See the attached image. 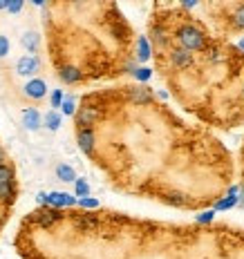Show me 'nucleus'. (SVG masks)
<instances>
[{
    "label": "nucleus",
    "mask_w": 244,
    "mask_h": 259,
    "mask_svg": "<svg viewBox=\"0 0 244 259\" xmlns=\"http://www.w3.org/2000/svg\"><path fill=\"white\" fill-rule=\"evenodd\" d=\"M204 12L208 9L213 20L226 34H240L244 31V3H224V5H204Z\"/></svg>",
    "instance_id": "1"
},
{
    "label": "nucleus",
    "mask_w": 244,
    "mask_h": 259,
    "mask_svg": "<svg viewBox=\"0 0 244 259\" xmlns=\"http://www.w3.org/2000/svg\"><path fill=\"white\" fill-rule=\"evenodd\" d=\"M175 38L177 42H180V47H184V50H188V52H202L206 50V47L211 45V36H208V31H206V27L202 23H195V20H191V16H188V20L186 23H182L180 27H177V31H175Z\"/></svg>",
    "instance_id": "2"
},
{
    "label": "nucleus",
    "mask_w": 244,
    "mask_h": 259,
    "mask_svg": "<svg viewBox=\"0 0 244 259\" xmlns=\"http://www.w3.org/2000/svg\"><path fill=\"white\" fill-rule=\"evenodd\" d=\"M14 199V170L9 165H0V201Z\"/></svg>",
    "instance_id": "3"
},
{
    "label": "nucleus",
    "mask_w": 244,
    "mask_h": 259,
    "mask_svg": "<svg viewBox=\"0 0 244 259\" xmlns=\"http://www.w3.org/2000/svg\"><path fill=\"white\" fill-rule=\"evenodd\" d=\"M39 69H41V61L36 56H23L16 63V72H18L20 76H34Z\"/></svg>",
    "instance_id": "4"
},
{
    "label": "nucleus",
    "mask_w": 244,
    "mask_h": 259,
    "mask_svg": "<svg viewBox=\"0 0 244 259\" xmlns=\"http://www.w3.org/2000/svg\"><path fill=\"white\" fill-rule=\"evenodd\" d=\"M23 90H25V96H27V99L41 101V99H45V94H47V83H45L43 78H31Z\"/></svg>",
    "instance_id": "5"
},
{
    "label": "nucleus",
    "mask_w": 244,
    "mask_h": 259,
    "mask_svg": "<svg viewBox=\"0 0 244 259\" xmlns=\"http://www.w3.org/2000/svg\"><path fill=\"white\" fill-rule=\"evenodd\" d=\"M77 141H79V148L83 150L85 154H92L94 152V132H92V127H79L77 132Z\"/></svg>",
    "instance_id": "6"
},
{
    "label": "nucleus",
    "mask_w": 244,
    "mask_h": 259,
    "mask_svg": "<svg viewBox=\"0 0 244 259\" xmlns=\"http://www.w3.org/2000/svg\"><path fill=\"white\" fill-rule=\"evenodd\" d=\"M96 118H99V107L85 105V107H81V110H79L77 123H79V127H90V125H94Z\"/></svg>",
    "instance_id": "7"
},
{
    "label": "nucleus",
    "mask_w": 244,
    "mask_h": 259,
    "mask_svg": "<svg viewBox=\"0 0 244 259\" xmlns=\"http://www.w3.org/2000/svg\"><path fill=\"white\" fill-rule=\"evenodd\" d=\"M43 123V116L39 110H34V107H27V110L23 112V125L27 130H39Z\"/></svg>",
    "instance_id": "8"
},
{
    "label": "nucleus",
    "mask_w": 244,
    "mask_h": 259,
    "mask_svg": "<svg viewBox=\"0 0 244 259\" xmlns=\"http://www.w3.org/2000/svg\"><path fill=\"white\" fill-rule=\"evenodd\" d=\"M47 203H52V206H56V208L58 206H74L77 199L67 192H52V194H47Z\"/></svg>",
    "instance_id": "9"
},
{
    "label": "nucleus",
    "mask_w": 244,
    "mask_h": 259,
    "mask_svg": "<svg viewBox=\"0 0 244 259\" xmlns=\"http://www.w3.org/2000/svg\"><path fill=\"white\" fill-rule=\"evenodd\" d=\"M20 45H23L27 52H39V45H41L39 31H25V34L20 36Z\"/></svg>",
    "instance_id": "10"
},
{
    "label": "nucleus",
    "mask_w": 244,
    "mask_h": 259,
    "mask_svg": "<svg viewBox=\"0 0 244 259\" xmlns=\"http://www.w3.org/2000/svg\"><path fill=\"white\" fill-rule=\"evenodd\" d=\"M58 76H61L63 83H79L81 80V72L79 67H74V65H65V67H61V72H58Z\"/></svg>",
    "instance_id": "11"
},
{
    "label": "nucleus",
    "mask_w": 244,
    "mask_h": 259,
    "mask_svg": "<svg viewBox=\"0 0 244 259\" xmlns=\"http://www.w3.org/2000/svg\"><path fill=\"white\" fill-rule=\"evenodd\" d=\"M56 175H58V179L61 181H77V172H74V168H69V165H65V163H61V165H56Z\"/></svg>",
    "instance_id": "12"
},
{
    "label": "nucleus",
    "mask_w": 244,
    "mask_h": 259,
    "mask_svg": "<svg viewBox=\"0 0 244 259\" xmlns=\"http://www.w3.org/2000/svg\"><path fill=\"white\" fill-rule=\"evenodd\" d=\"M137 58H139V61H148V58H150V42L146 40L144 36L137 40Z\"/></svg>",
    "instance_id": "13"
},
{
    "label": "nucleus",
    "mask_w": 244,
    "mask_h": 259,
    "mask_svg": "<svg viewBox=\"0 0 244 259\" xmlns=\"http://www.w3.org/2000/svg\"><path fill=\"white\" fill-rule=\"evenodd\" d=\"M45 125L50 127V130H58L61 127V114H58V112H47L45 114Z\"/></svg>",
    "instance_id": "14"
},
{
    "label": "nucleus",
    "mask_w": 244,
    "mask_h": 259,
    "mask_svg": "<svg viewBox=\"0 0 244 259\" xmlns=\"http://www.w3.org/2000/svg\"><path fill=\"white\" fill-rule=\"evenodd\" d=\"M88 192H90L88 183L81 181V179H77V197H88Z\"/></svg>",
    "instance_id": "15"
},
{
    "label": "nucleus",
    "mask_w": 244,
    "mask_h": 259,
    "mask_svg": "<svg viewBox=\"0 0 244 259\" xmlns=\"http://www.w3.org/2000/svg\"><path fill=\"white\" fill-rule=\"evenodd\" d=\"M7 54H9V40H7V36L0 34V58L7 56Z\"/></svg>",
    "instance_id": "16"
},
{
    "label": "nucleus",
    "mask_w": 244,
    "mask_h": 259,
    "mask_svg": "<svg viewBox=\"0 0 244 259\" xmlns=\"http://www.w3.org/2000/svg\"><path fill=\"white\" fill-rule=\"evenodd\" d=\"M61 107H63L65 114H74V101L72 99H65L63 103H61Z\"/></svg>",
    "instance_id": "17"
},
{
    "label": "nucleus",
    "mask_w": 244,
    "mask_h": 259,
    "mask_svg": "<svg viewBox=\"0 0 244 259\" xmlns=\"http://www.w3.org/2000/svg\"><path fill=\"white\" fill-rule=\"evenodd\" d=\"M20 9H23V3H20V0H14V3H7V12L18 14Z\"/></svg>",
    "instance_id": "18"
},
{
    "label": "nucleus",
    "mask_w": 244,
    "mask_h": 259,
    "mask_svg": "<svg viewBox=\"0 0 244 259\" xmlns=\"http://www.w3.org/2000/svg\"><path fill=\"white\" fill-rule=\"evenodd\" d=\"M61 103H63V92L56 90V92L52 94V105H54V107H61Z\"/></svg>",
    "instance_id": "19"
},
{
    "label": "nucleus",
    "mask_w": 244,
    "mask_h": 259,
    "mask_svg": "<svg viewBox=\"0 0 244 259\" xmlns=\"http://www.w3.org/2000/svg\"><path fill=\"white\" fill-rule=\"evenodd\" d=\"M134 76H137L139 80H148L150 78V69H134Z\"/></svg>",
    "instance_id": "20"
},
{
    "label": "nucleus",
    "mask_w": 244,
    "mask_h": 259,
    "mask_svg": "<svg viewBox=\"0 0 244 259\" xmlns=\"http://www.w3.org/2000/svg\"><path fill=\"white\" fill-rule=\"evenodd\" d=\"M81 206H85V208H94V206H96V199H81Z\"/></svg>",
    "instance_id": "21"
},
{
    "label": "nucleus",
    "mask_w": 244,
    "mask_h": 259,
    "mask_svg": "<svg viewBox=\"0 0 244 259\" xmlns=\"http://www.w3.org/2000/svg\"><path fill=\"white\" fill-rule=\"evenodd\" d=\"M5 163V152H3V148H0V165Z\"/></svg>",
    "instance_id": "22"
},
{
    "label": "nucleus",
    "mask_w": 244,
    "mask_h": 259,
    "mask_svg": "<svg viewBox=\"0 0 244 259\" xmlns=\"http://www.w3.org/2000/svg\"><path fill=\"white\" fill-rule=\"evenodd\" d=\"M0 9H7V3H5V0H3V3H0Z\"/></svg>",
    "instance_id": "23"
},
{
    "label": "nucleus",
    "mask_w": 244,
    "mask_h": 259,
    "mask_svg": "<svg viewBox=\"0 0 244 259\" xmlns=\"http://www.w3.org/2000/svg\"><path fill=\"white\" fill-rule=\"evenodd\" d=\"M240 50H242V54H244V36H242V42H240Z\"/></svg>",
    "instance_id": "24"
}]
</instances>
